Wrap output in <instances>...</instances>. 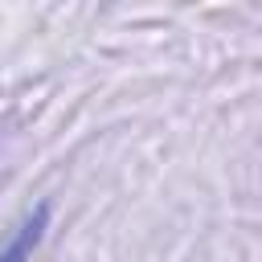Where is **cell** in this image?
<instances>
[{"label": "cell", "mask_w": 262, "mask_h": 262, "mask_svg": "<svg viewBox=\"0 0 262 262\" xmlns=\"http://www.w3.org/2000/svg\"><path fill=\"white\" fill-rule=\"evenodd\" d=\"M45 217H49V209L41 205V209H37V213L16 229V237L0 250V262H29V258H33V246H37V242H41V233H45Z\"/></svg>", "instance_id": "1"}]
</instances>
